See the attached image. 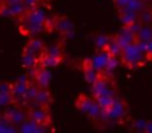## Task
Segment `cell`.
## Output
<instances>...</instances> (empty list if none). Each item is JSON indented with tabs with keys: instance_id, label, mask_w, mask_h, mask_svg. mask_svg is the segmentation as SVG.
<instances>
[{
	"instance_id": "6da1fadb",
	"label": "cell",
	"mask_w": 152,
	"mask_h": 133,
	"mask_svg": "<svg viewBox=\"0 0 152 133\" xmlns=\"http://www.w3.org/2000/svg\"><path fill=\"white\" fill-rule=\"evenodd\" d=\"M49 15L43 9V6H37L24 12L22 16L18 18V28L19 33L28 39L37 37L40 33H45L46 22Z\"/></svg>"
},
{
	"instance_id": "7a4b0ae2",
	"label": "cell",
	"mask_w": 152,
	"mask_h": 133,
	"mask_svg": "<svg viewBox=\"0 0 152 133\" xmlns=\"http://www.w3.org/2000/svg\"><path fill=\"white\" fill-rule=\"evenodd\" d=\"M92 95L96 98V101L99 102L101 108L105 111L115 101V98L118 96L112 76L102 74L101 77L92 85Z\"/></svg>"
},
{
	"instance_id": "3957f363",
	"label": "cell",
	"mask_w": 152,
	"mask_h": 133,
	"mask_svg": "<svg viewBox=\"0 0 152 133\" xmlns=\"http://www.w3.org/2000/svg\"><path fill=\"white\" fill-rule=\"evenodd\" d=\"M148 55H146V49H145V43L136 40L133 44L127 46L123 49L121 55H120V62L127 67L129 70H136L143 67L148 62Z\"/></svg>"
},
{
	"instance_id": "277c9868",
	"label": "cell",
	"mask_w": 152,
	"mask_h": 133,
	"mask_svg": "<svg viewBox=\"0 0 152 133\" xmlns=\"http://www.w3.org/2000/svg\"><path fill=\"white\" fill-rule=\"evenodd\" d=\"M75 108L84 114L86 117H89L93 123H108L103 114V109L101 108L99 102L96 101V98L93 95H78L75 99Z\"/></svg>"
},
{
	"instance_id": "5b68a950",
	"label": "cell",
	"mask_w": 152,
	"mask_h": 133,
	"mask_svg": "<svg viewBox=\"0 0 152 133\" xmlns=\"http://www.w3.org/2000/svg\"><path fill=\"white\" fill-rule=\"evenodd\" d=\"M106 121H112V123H124L129 118V107L127 102L124 99H121L120 96L115 98V101L103 111Z\"/></svg>"
},
{
	"instance_id": "8992f818",
	"label": "cell",
	"mask_w": 152,
	"mask_h": 133,
	"mask_svg": "<svg viewBox=\"0 0 152 133\" xmlns=\"http://www.w3.org/2000/svg\"><path fill=\"white\" fill-rule=\"evenodd\" d=\"M64 56H65V53H64V47L61 46V43L52 44L49 47H46V52L40 58L39 64L53 68V67H56V65L64 62Z\"/></svg>"
},
{
	"instance_id": "52a82bcc",
	"label": "cell",
	"mask_w": 152,
	"mask_h": 133,
	"mask_svg": "<svg viewBox=\"0 0 152 133\" xmlns=\"http://www.w3.org/2000/svg\"><path fill=\"white\" fill-rule=\"evenodd\" d=\"M28 118H31L39 126H42L45 129V132L50 130L52 115H50V108L49 107H39V105L30 107L28 108Z\"/></svg>"
},
{
	"instance_id": "ba28073f",
	"label": "cell",
	"mask_w": 152,
	"mask_h": 133,
	"mask_svg": "<svg viewBox=\"0 0 152 133\" xmlns=\"http://www.w3.org/2000/svg\"><path fill=\"white\" fill-rule=\"evenodd\" d=\"M30 77L34 82V85H37V87H49L52 82L50 67H45L39 64L34 70L30 71Z\"/></svg>"
},
{
	"instance_id": "9c48e42d",
	"label": "cell",
	"mask_w": 152,
	"mask_h": 133,
	"mask_svg": "<svg viewBox=\"0 0 152 133\" xmlns=\"http://www.w3.org/2000/svg\"><path fill=\"white\" fill-rule=\"evenodd\" d=\"M46 44L43 43L40 39H37V37H31L30 40H28V43L25 44V47H24V55H27V56H31V58H34L36 61H40V58L43 56V53L46 52Z\"/></svg>"
},
{
	"instance_id": "30bf717a",
	"label": "cell",
	"mask_w": 152,
	"mask_h": 133,
	"mask_svg": "<svg viewBox=\"0 0 152 133\" xmlns=\"http://www.w3.org/2000/svg\"><path fill=\"white\" fill-rule=\"evenodd\" d=\"M114 37L117 39V42L120 43V46L124 49V47H127V46H130V44H133L136 42V31L130 25H126L117 34H114Z\"/></svg>"
},
{
	"instance_id": "8fae6325",
	"label": "cell",
	"mask_w": 152,
	"mask_h": 133,
	"mask_svg": "<svg viewBox=\"0 0 152 133\" xmlns=\"http://www.w3.org/2000/svg\"><path fill=\"white\" fill-rule=\"evenodd\" d=\"M111 56H112V55H109L108 50L98 49V52H96L93 56H90L89 61H90V64H92L95 68H98L101 73H103V71L106 70V67H108V62H109Z\"/></svg>"
},
{
	"instance_id": "7c38bea8",
	"label": "cell",
	"mask_w": 152,
	"mask_h": 133,
	"mask_svg": "<svg viewBox=\"0 0 152 133\" xmlns=\"http://www.w3.org/2000/svg\"><path fill=\"white\" fill-rule=\"evenodd\" d=\"M81 71H83V76H84V79H86V82L92 86L99 77L102 76V73L98 70V68H95L92 64H90V61H89V58L87 59H83L81 61Z\"/></svg>"
},
{
	"instance_id": "4fadbf2b",
	"label": "cell",
	"mask_w": 152,
	"mask_h": 133,
	"mask_svg": "<svg viewBox=\"0 0 152 133\" xmlns=\"http://www.w3.org/2000/svg\"><path fill=\"white\" fill-rule=\"evenodd\" d=\"M50 104H52V93L49 87H39L37 93H36V98H34V101H33V104L30 107L39 105V107H49L50 108Z\"/></svg>"
},
{
	"instance_id": "5bb4252c",
	"label": "cell",
	"mask_w": 152,
	"mask_h": 133,
	"mask_svg": "<svg viewBox=\"0 0 152 133\" xmlns=\"http://www.w3.org/2000/svg\"><path fill=\"white\" fill-rule=\"evenodd\" d=\"M136 40L143 43L152 40V25H140V28L136 33Z\"/></svg>"
},
{
	"instance_id": "9a60e30c",
	"label": "cell",
	"mask_w": 152,
	"mask_h": 133,
	"mask_svg": "<svg viewBox=\"0 0 152 133\" xmlns=\"http://www.w3.org/2000/svg\"><path fill=\"white\" fill-rule=\"evenodd\" d=\"M0 132H18V127L12 124L4 114H0Z\"/></svg>"
},
{
	"instance_id": "2e32d148",
	"label": "cell",
	"mask_w": 152,
	"mask_h": 133,
	"mask_svg": "<svg viewBox=\"0 0 152 133\" xmlns=\"http://www.w3.org/2000/svg\"><path fill=\"white\" fill-rule=\"evenodd\" d=\"M145 49H146V55H148V59L152 61V40L145 43Z\"/></svg>"
},
{
	"instance_id": "e0dca14e",
	"label": "cell",
	"mask_w": 152,
	"mask_h": 133,
	"mask_svg": "<svg viewBox=\"0 0 152 133\" xmlns=\"http://www.w3.org/2000/svg\"><path fill=\"white\" fill-rule=\"evenodd\" d=\"M145 132H152V121H146V127Z\"/></svg>"
},
{
	"instance_id": "ac0fdd59",
	"label": "cell",
	"mask_w": 152,
	"mask_h": 133,
	"mask_svg": "<svg viewBox=\"0 0 152 133\" xmlns=\"http://www.w3.org/2000/svg\"><path fill=\"white\" fill-rule=\"evenodd\" d=\"M4 12V0H0V15H3Z\"/></svg>"
},
{
	"instance_id": "d6986e66",
	"label": "cell",
	"mask_w": 152,
	"mask_h": 133,
	"mask_svg": "<svg viewBox=\"0 0 152 133\" xmlns=\"http://www.w3.org/2000/svg\"><path fill=\"white\" fill-rule=\"evenodd\" d=\"M46 1H50V0H46Z\"/></svg>"
},
{
	"instance_id": "ffe728a7",
	"label": "cell",
	"mask_w": 152,
	"mask_h": 133,
	"mask_svg": "<svg viewBox=\"0 0 152 133\" xmlns=\"http://www.w3.org/2000/svg\"><path fill=\"white\" fill-rule=\"evenodd\" d=\"M16 1H19V0H16Z\"/></svg>"
},
{
	"instance_id": "44dd1931",
	"label": "cell",
	"mask_w": 152,
	"mask_h": 133,
	"mask_svg": "<svg viewBox=\"0 0 152 133\" xmlns=\"http://www.w3.org/2000/svg\"><path fill=\"white\" fill-rule=\"evenodd\" d=\"M151 62H152V61H151Z\"/></svg>"
}]
</instances>
